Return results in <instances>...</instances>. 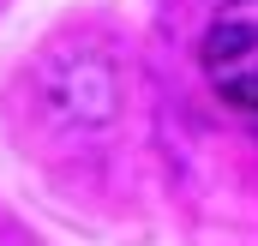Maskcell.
I'll list each match as a JSON object with an SVG mask.
<instances>
[{
    "label": "cell",
    "instance_id": "obj_1",
    "mask_svg": "<svg viewBox=\"0 0 258 246\" xmlns=\"http://www.w3.org/2000/svg\"><path fill=\"white\" fill-rule=\"evenodd\" d=\"M198 72L228 108L258 114V0H222L210 12L198 36Z\"/></svg>",
    "mask_w": 258,
    "mask_h": 246
}]
</instances>
